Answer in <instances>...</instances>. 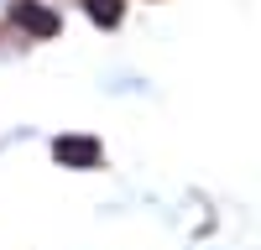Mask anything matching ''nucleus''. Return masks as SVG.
Segmentation results:
<instances>
[{
	"label": "nucleus",
	"instance_id": "nucleus-1",
	"mask_svg": "<svg viewBox=\"0 0 261 250\" xmlns=\"http://www.w3.org/2000/svg\"><path fill=\"white\" fill-rule=\"evenodd\" d=\"M11 26H21L32 42H47V37H58V11H47V6H37V0H16L11 6Z\"/></svg>",
	"mask_w": 261,
	"mask_h": 250
},
{
	"label": "nucleus",
	"instance_id": "nucleus-2",
	"mask_svg": "<svg viewBox=\"0 0 261 250\" xmlns=\"http://www.w3.org/2000/svg\"><path fill=\"white\" fill-rule=\"evenodd\" d=\"M53 157L63 167H73V172H84V167H99V141L94 136H58L53 141Z\"/></svg>",
	"mask_w": 261,
	"mask_h": 250
},
{
	"label": "nucleus",
	"instance_id": "nucleus-3",
	"mask_svg": "<svg viewBox=\"0 0 261 250\" xmlns=\"http://www.w3.org/2000/svg\"><path fill=\"white\" fill-rule=\"evenodd\" d=\"M84 11H89V21H94V26H120L125 0H84Z\"/></svg>",
	"mask_w": 261,
	"mask_h": 250
}]
</instances>
